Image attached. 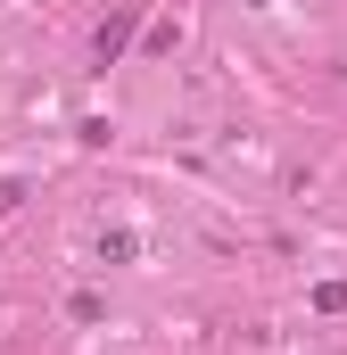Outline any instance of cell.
Returning a JSON list of instances; mask_svg holds the SVG:
<instances>
[{
	"instance_id": "obj_2",
	"label": "cell",
	"mask_w": 347,
	"mask_h": 355,
	"mask_svg": "<svg viewBox=\"0 0 347 355\" xmlns=\"http://www.w3.org/2000/svg\"><path fill=\"white\" fill-rule=\"evenodd\" d=\"M248 8H264V0H248Z\"/></svg>"
},
{
	"instance_id": "obj_1",
	"label": "cell",
	"mask_w": 347,
	"mask_h": 355,
	"mask_svg": "<svg viewBox=\"0 0 347 355\" xmlns=\"http://www.w3.org/2000/svg\"><path fill=\"white\" fill-rule=\"evenodd\" d=\"M124 33H133V8H124V17H116V25H99V67H108V58H116V50H124Z\"/></svg>"
}]
</instances>
